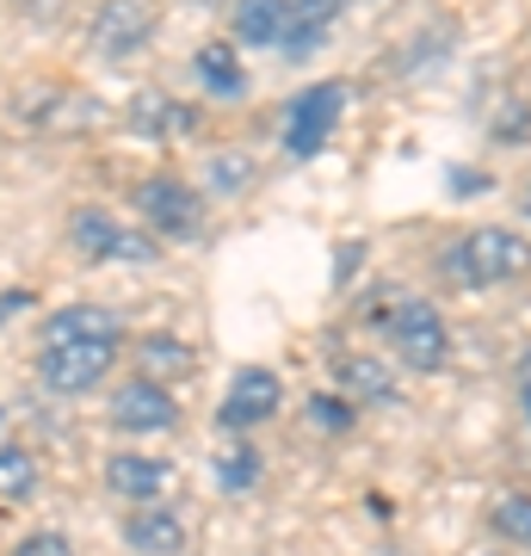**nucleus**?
Masks as SVG:
<instances>
[{
    "instance_id": "1",
    "label": "nucleus",
    "mask_w": 531,
    "mask_h": 556,
    "mask_svg": "<svg viewBox=\"0 0 531 556\" xmlns=\"http://www.w3.org/2000/svg\"><path fill=\"white\" fill-rule=\"evenodd\" d=\"M439 273L457 291H494V285H513L531 273V241H519L513 229H470L439 254Z\"/></svg>"
},
{
    "instance_id": "2",
    "label": "nucleus",
    "mask_w": 531,
    "mask_h": 556,
    "mask_svg": "<svg viewBox=\"0 0 531 556\" xmlns=\"http://www.w3.org/2000/svg\"><path fill=\"white\" fill-rule=\"evenodd\" d=\"M377 328L390 334V346L402 353V365H414V371H439L445 358H452V334H445V316H439L427 298H395L383 316H377Z\"/></svg>"
},
{
    "instance_id": "3",
    "label": "nucleus",
    "mask_w": 531,
    "mask_h": 556,
    "mask_svg": "<svg viewBox=\"0 0 531 556\" xmlns=\"http://www.w3.org/2000/svg\"><path fill=\"white\" fill-rule=\"evenodd\" d=\"M149 38H155V7H149V0H99V7H93L87 43H93L105 62L137 56Z\"/></svg>"
},
{
    "instance_id": "4",
    "label": "nucleus",
    "mask_w": 531,
    "mask_h": 556,
    "mask_svg": "<svg viewBox=\"0 0 531 556\" xmlns=\"http://www.w3.org/2000/svg\"><path fill=\"white\" fill-rule=\"evenodd\" d=\"M340 112H346V87H340V80H321V87H309V93H296L291 112H285V149H291V155L328 149Z\"/></svg>"
},
{
    "instance_id": "5",
    "label": "nucleus",
    "mask_w": 531,
    "mask_h": 556,
    "mask_svg": "<svg viewBox=\"0 0 531 556\" xmlns=\"http://www.w3.org/2000/svg\"><path fill=\"white\" fill-rule=\"evenodd\" d=\"M68 241H75L87 260H130V266H142V260L161 254V241L124 229V223L105 217V211H75V217H68Z\"/></svg>"
},
{
    "instance_id": "6",
    "label": "nucleus",
    "mask_w": 531,
    "mask_h": 556,
    "mask_svg": "<svg viewBox=\"0 0 531 556\" xmlns=\"http://www.w3.org/2000/svg\"><path fill=\"white\" fill-rule=\"evenodd\" d=\"M112 358H118V340H87V346H43L38 371H43V383H50L56 396H80V390H93V383L112 371Z\"/></svg>"
},
{
    "instance_id": "7",
    "label": "nucleus",
    "mask_w": 531,
    "mask_h": 556,
    "mask_svg": "<svg viewBox=\"0 0 531 556\" xmlns=\"http://www.w3.org/2000/svg\"><path fill=\"white\" fill-rule=\"evenodd\" d=\"M137 211L149 217V229L167 236V241L198 236V223H204L198 192H192V186H179V179H142V186H137Z\"/></svg>"
},
{
    "instance_id": "8",
    "label": "nucleus",
    "mask_w": 531,
    "mask_h": 556,
    "mask_svg": "<svg viewBox=\"0 0 531 556\" xmlns=\"http://www.w3.org/2000/svg\"><path fill=\"white\" fill-rule=\"evenodd\" d=\"M278 415V378L266 371V365H248V371H236V383H229V396L217 402V420L229 427V433H254V427H266V420Z\"/></svg>"
},
{
    "instance_id": "9",
    "label": "nucleus",
    "mask_w": 531,
    "mask_h": 556,
    "mask_svg": "<svg viewBox=\"0 0 531 556\" xmlns=\"http://www.w3.org/2000/svg\"><path fill=\"white\" fill-rule=\"evenodd\" d=\"M112 420H118L124 433H167L179 420V402H174V390L167 383H155V378H130L112 396Z\"/></svg>"
},
{
    "instance_id": "10",
    "label": "nucleus",
    "mask_w": 531,
    "mask_h": 556,
    "mask_svg": "<svg viewBox=\"0 0 531 556\" xmlns=\"http://www.w3.org/2000/svg\"><path fill=\"white\" fill-rule=\"evenodd\" d=\"M105 489L118 501H137V507H155L167 489H174V464L161 457H137V452H118L105 464Z\"/></svg>"
},
{
    "instance_id": "11",
    "label": "nucleus",
    "mask_w": 531,
    "mask_h": 556,
    "mask_svg": "<svg viewBox=\"0 0 531 556\" xmlns=\"http://www.w3.org/2000/svg\"><path fill=\"white\" fill-rule=\"evenodd\" d=\"M87 340H124V321L99 303H68L43 321V346H87Z\"/></svg>"
},
{
    "instance_id": "12",
    "label": "nucleus",
    "mask_w": 531,
    "mask_h": 556,
    "mask_svg": "<svg viewBox=\"0 0 531 556\" xmlns=\"http://www.w3.org/2000/svg\"><path fill=\"white\" fill-rule=\"evenodd\" d=\"M124 538H130V551L137 556H179L186 551V526H179V514H167V507H137L130 514V526H124Z\"/></svg>"
},
{
    "instance_id": "13",
    "label": "nucleus",
    "mask_w": 531,
    "mask_h": 556,
    "mask_svg": "<svg viewBox=\"0 0 531 556\" xmlns=\"http://www.w3.org/2000/svg\"><path fill=\"white\" fill-rule=\"evenodd\" d=\"M291 0H241L236 7V38L241 43H260V50H285L291 38Z\"/></svg>"
},
{
    "instance_id": "14",
    "label": "nucleus",
    "mask_w": 531,
    "mask_h": 556,
    "mask_svg": "<svg viewBox=\"0 0 531 556\" xmlns=\"http://www.w3.org/2000/svg\"><path fill=\"white\" fill-rule=\"evenodd\" d=\"M334 378H340V390H346V396H358V402H395L390 365H383V358H371V353H340L334 358Z\"/></svg>"
},
{
    "instance_id": "15",
    "label": "nucleus",
    "mask_w": 531,
    "mask_h": 556,
    "mask_svg": "<svg viewBox=\"0 0 531 556\" xmlns=\"http://www.w3.org/2000/svg\"><path fill=\"white\" fill-rule=\"evenodd\" d=\"M192 68H198V80H204V93H217V100H241V93H248L236 43H204V50L192 56Z\"/></svg>"
},
{
    "instance_id": "16",
    "label": "nucleus",
    "mask_w": 531,
    "mask_h": 556,
    "mask_svg": "<svg viewBox=\"0 0 531 556\" xmlns=\"http://www.w3.org/2000/svg\"><path fill=\"white\" fill-rule=\"evenodd\" d=\"M130 124H137L142 137H179V130H192V124H198V112H192V105H174L167 93H137Z\"/></svg>"
},
{
    "instance_id": "17",
    "label": "nucleus",
    "mask_w": 531,
    "mask_h": 556,
    "mask_svg": "<svg viewBox=\"0 0 531 556\" xmlns=\"http://www.w3.org/2000/svg\"><path fill=\"white\" fill-rule=\"evenodd\" d=\"M38 495V457L25 445H0V501H31Z\"/></svg>"
},
{
    "instance_id": "18",
    "label": "nucleus",
    "mask_w": 531,
    "mask_h": 556,
    "mask_svg": "<svg viewBox=\"0 0 531 556\" xmlns=\"http://www.w3.org/2000/svg\"><path fill=\"white\" fill-rule=\"evenodd\" d=\"M260 477V452L254 445H229V452L217 457V489L223 495H248Z\"/></svg>"
},
{
    "instance_id": "19",
    "label": "nucleus",
    "mask_w": 531,
    "mask_h": 556,
    "mask_svg": "<svg viewBox=\"0 0 531 556\" xmlns=\"http://www.w3.org/2000/svg\"><path fill=\"white\" fill-rule=\"evenodd\" d=\"M137 353H142V365H149V378H161V371H167V378H186V371H192V353H186L174 334H149Z\"/></svg>"
},
{
    "instance_id": "20",
    "label": "nucleus",
    "mask_w": 531,
    "mask_h": 556,
    "mask_svg": "<svg viewBox=\"0 0 531 556\" xmlns=\"http://www.w3.org/2000/svg\"><path fill=\"white\" fill-rule=\"evenodd\" d=\"M494 532L513 538V544H531V495H501L494 501Z\"/></svg>"
},
{
    "instance_id": "21",
    "label": "nucleus",
    "mask_w": 531,
    "mask_h": 556,
    "mask_svg": "<svg viewBox=\"0 0 531 556\" xmlns=\"http://www.w3.org/2000/svg\"><path fill=\"white\" fill-rule=\"evenodd\" d=\"M248 174H254V167H248L241 155H217L211 167H204V179H211L217 192H241V186H248Z\"/></svg>"
},
{
    "instance_id": "22",
    "label": "nucleus",
    "mask_w": 531,
    "mask_h": 556,
    "mask_svg": "<svg viewBox=\"0 0 531 556\" xmlns=\"http://www.w3.org/2000/svg\"><path fill=\"white\" fill-rule=\"evenodd\" d=\"M340 13H346V0H291V20L321 25V31H328V25L340 20Z\"/></svg>"
},
{
    "instance_id": "23",
    "label": "nucleus",
    "mask_w": 531,
    "mask_h": 556,
    "mask_svg": "<svg viewBox=\"0 0 531 556\" xmlns=\"http://www.w3.org/2000/svg\"><path fill=\"white\" fill-rule=\"evenodd\" d=\"M309 420H315V427H328V433H346V427H353L346 402H334V396H315L309 402Z\"/></svg>"
},
{
    "instance_id": "24",
    "label": "nucleus",
    "mask_w": 531,
    "mask_h": 556,
    "mask_svg": "<svg viewBox=\"0 0 531 556\" xmlns=\"http://www.w3.org/2000/svg\"><path fill=\"white\" fill-rule=\"evenodd\" d=\"M13 556H75V551H68V538H56V532H31Z\"/></svg>"
},
{
    "instance_id": "25",
    "label": "nucleus",
    "mask_w": 531,
    "mask_h": 556,
    "mask_svg": "<svg viewBox=\"0 0 531 556\" xmlns=\"http://www.w3.org/2000/svg\"><path fill=\"white\" fill-rule=\"evenodd\" d=\"M20 309H31V291H25V285L0 291V321H7V316H20Z\"/></svg>"
},
{
    "instance_id": "26",
    "label": "nucleus",
    "mask_w": 531,
    "mask_h": 556,
    "mask_svg": "<svg viewBox=\"0 0 531 556\" xmlns=\"http://www.w3.org/2000/svg\"><path fill=\"white\" fill-rule=\"evenodd\" d=\"M519 402H526V415H531V353L519 358Z\"/></svg>"
},
{
    "instance_id": "27",
    "label": "nucleus",
    "mask_w": 531,
    "mask_h": 556,
    "mask_svg": "<svg viewBox=\"0 0 531 556\" xmlns=\"http://www.w3.org/2000/svg\"><path fill=\"white\" fill-rule=\"evenodd\" d=\"M526 217H531V186H526Z\"/></svg>"
},
{
    "instance_id": "28",
    "label": "nucleus",
    "mask_w": 531,
    "mask_h": 556,
    "mask_svg": "<svg viewBox=\"0 0 531 556\" xmlns=\"http://www.w3.org/2000/svg\"><path fill=\"white\" fill-rule=\"evenodd\" d=\"M198 7H211V0H198Z\"/></svg>"
}]
</instances>
